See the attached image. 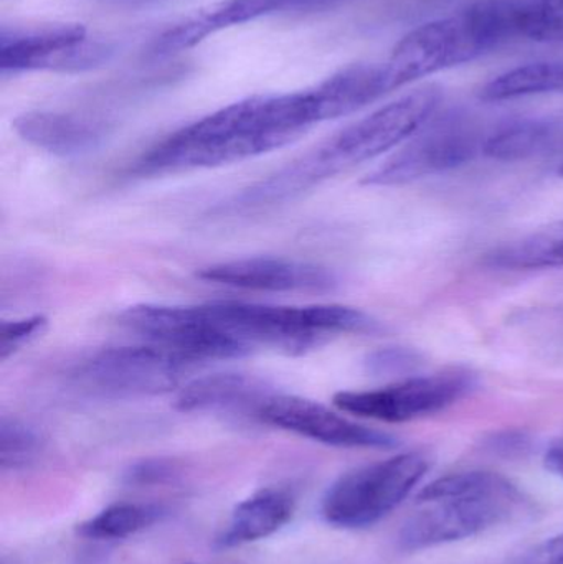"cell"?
I'll return each instance as SVG.
<instances>
[{
	"label": "cell",
	"instance_id": "13",
	"mask_svg": "<svg viewBox=\"0 0 563 564\" xmlns=\"http://www.w3.org/2000/svg\"><path fill=\"white\" fill-rule=\"evenodd\" d=\"M197 278L215 284L261 292H331L339 280L321 264L288 258H241L210 264Z\"/></svg>",
	"mask_w": 563,
	"mask_h": 564
},
{
	"label": "cell",
	"instance_id": "8",
	"mask_svg": "<svg viewBox=\"0 0 563 564\" xmlns=\"http://www.w3.org/2000/svg\"><path fill=\"white\" fill-rule=\"evenodd\" d=\"M119 322L149 344L177 351L198 365L251 354L218 327L207 304H138L126 308Z\"/></svg>",
	"mask_w": 563,
	"mask_h": 564
},
{
	"label": "cell",
	"instance_id": "2",
	"mask_svg": "<svg viewBox=\"0 0 563 564\" xmlns=\"http://www.w3.org/2000/svg\"><path fill=\"white\" fill-rule=\"evenodd\" d=\"M442 89L420 86L396 101L370 112L327 139L310 154L247 188L237 200V210H257L300 197L321 182L346 169L370 161L383 152L405 144L433 115H436Z\"/></svg>",
	"mask_w": 563,
	"mask_h": 564
},
{
	"label": "cell",
	"instance_id": "17",
	"mask_svg": "<svg viewBox=\"0 0 563 564\" xmlns=\"http://www.w3.org/2000/svg\"><path fill=\"white\" fill-rule=\"evenodd\" d=\"M294 512V499L283 489H263L235 507L227 529L217 539L221 550L260 542L280 532Z\"/></svg>",
	"mask_w": 563,
	"mask_h": 564
},
{
	"label": "cell",
	"instance_id": "25",
	"mask_svg": "<svg viewBox=\"0 0 563 564\" xmlns=\"http://www.w3.org/2000/svg\"><path fill=\"white\" fill-rule=\"evenodd\" d=\"M45 327L46 318L43 315L2 322L0 325V358L7 360L10 355L19 351L36 335L42 334Z\"/></svg>",
	"mask_w": 563,
	"mask_h": 564
},
{
	"label": "cell",
	"instance_id": "30",
	"mask_svg": "<svg viewBox=\"0 0 563 564\" xmlns=\"http://www.w3.org/2000/svg\"><path fill=\"white\" fill-rule=\"evenodd\" d=\"M187 564H194V563H187Z\"/></svg>",
	"mask_w": 563,
	"mask_h": 564
},
{
	"label": "cell",
	"instance_id": "24",
	"mask_svg": "<svg viewBox=\"0 0 563 564\" xmlns=\"http://www.w3.org/2000/svg\"><path fill=\"white\" fill-rule=\"evenodd\" d=\"M420 355L410 348L390 347L373 351L366 358V370L373 377H397L419 370Z\"/></svg>",
	"mask_w": 563,
	"mask_h": 564
},
{
	"label": "cell",
	"instance_id": "3",
	"mask_svg": "<svg viewBox=\"0 0 563 564\" xmlns=\"http://www.w3.org/2000/svg\"><path fill=\"white\" fill-rule=\"evenodd\" d=\"M225 334L253 351L274 348L303 355L344 334L379 330L376 318L346 305H268L221 301L207 304Z\"/></svg>",
	"mask_w": 563,
	"mask_h": 564
},
{
	"label": "cell",
	"instance_id": "26",
	"mask_svg": "<svg viewBox=\"0 0 563 564\" xmlns=\"http://www.w3.org/2000/svg\"><path fill=\"white\" fill-rule=\"evenodd\" d=\"M175 474L174 464L164 459H148L134 464L126 474V479L132 486H152V484H164L172 479Z\"/></svg>",
	"mask_w": 563,
	"mask_h": 564
},
{
	"label": "cell",
	"instance_id": "14",
	"mask_svg": "<svg viewBox=\"0 0 563 564\" xmlns=\"http://www.w3.org/2000/svg\"><path fill=\"white\" fill-rule=\"evenodd\" d=\"M313 10V0H220L165 30L152 46L155 58L187 52L210 36L274 13Z\"/></svg>",
	"mask_w": 563,
	"mask_h": 564
},
{
	"label": "cell",
	"instance_id": "4",
	"mask_svg": "<svg viewBox=\"0 0 563 564\" xmlns=\"http://www.w3.org/2000/svg\"><path fill=\"white\" fill-rule=\"evenodd\" d=\"M458 497L426 503L400 532L407 552L433 549L479 535L509 520L521 503V492L506 477L472 470Z\"/></svg>",
	"mask_w": 563,
	"mask_h": 564
},
{
	"label": "cell",
	"instance_id": "20",
	"mask_svg": "<svg viewBox=\"0 0 563 564\" xmlns=\"http://www.w3.org/2000/svg\"><path fill=\"white\" fill-rule=\"evenodd\" d=\"M485 264L501 271L563 268V220L495 248L486 254Z\"/></svg>",
	"mask_w": 563,
	"mask_h": 564
},
{
	"label": "cell",
	"instance_id": "27",
	"mask_svg": "<svg viewBox=\"0 0 563 564\" xmlns=\"http://www.w3.org/2000/svg\"><path fill=\"white\" fill-rule=\"evenodd\" d=\"M518 564H563V533L529 550Z\"/></svg>",
	"mask_w": 563,
	"mask_h": 564
},
{
	"label": "cell",
	"instance_id": "28",
	"mask_svg": "<svg viewBox=\"0 0 563 564\" xmlns=\"http://www.w3.org/2000/svg\"><path fill=\"white\" fill-rule=\"evenodd\" d=\"M544 466L549 473L563 479V440L555 441L544 456Z\"/></svg>",
	"mask_w": 563,
	"mask_h": 564
},
{
	"label": "cell",
	"instance_id": "18",
	"mask_svg": "<svg viewBox=\"0 0 563 564\" xmlns=\"http://www.w3.org/2000/svg\"><path fill=\"white\" fill-rule=\"evenodd\" d=\"M321 121L343 118L389 95L383 65H353L313 86Z\"/></svg>",
	"mask_w": 563,
	"mask_h": 564
},
{
	"label": "cell",
	"instance_id": "11",
	"mask_svg": "<svg viewBox=\"0 0 563 564\" xmlns=\"http://www.w3.org/2000/svg\"><path fill=\"white\" fill-rule=\"evenodd\" d=\"M485 55L465 15L423 23L407 33L383 65L389 91Z\"/></svg>",
	"mask_w": 563,
	"mask_h": 564
},
{
	"label": "cell",
	"instance_id": "15",
	"mask_svg": "<svg viewBox=\"0 0 563 564\" xmlns=\"http://www.w3.org/2000/svg\"><path fill=\"white\" fill-rule=\"evenodd\" d=\"M13 128L33 148L63 159L91 154L109 134L105 121L56 111L25 112L13 121Z\"/></svg>",
	"mask_w": 563,
	"mask_h": 564
},
{
	"label": "cell",
	"instance_id": "1",
	"mask_svg": "<svg viewBox=\"0 0 563 564\" xmlns=\"http://www.w3.org/2000/svg\"><path fill=\"white\" fill-rule=\"evenodd\" d=\"M320 122L313 88L250 96L159 142L139 159L134 174H175L247 161L291 144Z\"/></svg>",
	"mask_w": 563,
	"mask_h": 564
},
{
	"label": "cell",
	"instance_id": "29",
	"mask_svg": "<svg viewBox=\"0 0 563 564\" xmlns=\"http://www.w3.org/2000/svg\"><path fill=\"white\" fill-rule=\"evenodd\" d=\"M314 10L323 9V7L334 6V3L344 2V0H313Z\"/></svg>",
	"mask_w": 563,
	"mask_h": 564
},
{
	"label": "cell",
	"instance_id": "22",
	"mask_svg": "<svg viewBox=\"0 0 563 564\" xmlns=\"http://www.w3.org/2000/svg\"><path fill=\"white\" fill-rule=\"evenodd\" d=\"M161 516L162 509L158 506L115 503L78 525V533L83 539L96 542H115L142 532L158 522Z\"/></svg>",
	"mask_w": 563,
	"mask_h": 564
},
{
	"label": "cell",
	"instance_id": "5",
	"mask_svg": "<svg viewBox=\"0 0 563 564\" xmlns=\"http://www.w3.org/2000/svg\"><path fill=\"white\" fill-rule=\"evenodd\" d=\"M429 469L423 454L405 453L350 470L327 489L321 516L337 529H366L392 513Z\"/></svg>",
	"mask_w": 563,
	"mask_h": 564
},
{
	"label": "cell",
	"instance_id": "6",
	"mask_svg": "<svg viewBox=\"0 0 563 564\" xmlns=\"http://www.w3.org/2000/svg\"><path fill=\"white\" fill-rule=\"evenodd\" d=\"M197 367L184 355L159 345L115 347L83 361L75 380L102 397H154L181 387Z\"/></svg>",
	"mask_w": 563,
	"mask_h": 564
},
{
	"label": "cell",
	"instance_id": "7",
	"mask_svg": "<svg viewBox=\"0 0 563 564\" xmlns=\"http://www.w3.org/2000/svg\"><path fill=\"white\" fill-rule=\"evenodd\" d=\"M485 139L462 112L433 115L392 158L367 175L364 184L396 187L462 167L483 152Z\"/></svg>",
	"mask_w": 563,
	"mask_h": 564
},
{
	"label": "cell",
	"instance_id": "21",
	"mask_svg": "<svg viewBox=\"0 0 563 564\" xmlns=\"http://www.w3.org/2000/svg\"><path fill=\"white\" fill-rule=\"evenodd\" d=\"M542 95H563V63L538 62L516 66L479 89V98L488 102Z\"/></svg>",
	"mask_w": 563,
	"mask_h": 564
},
{
	"label": "cell",
	"instance_id": "16",
	"mask_svg": "<svg viewBox=\"0 0 563 564\" xmlns=\"http://www.w3.org/2000/svg\"><path fill=\"white\" fill-rule=\"evenodd\" d=\"M274 393L267 380L255 375L215 373L184 384L175 406L184 413L243 414L258 420V411Z\"/></svg>",
	"mask_w": 563,
	"mask_h": 564
},
{
	"label": "cell",
	"instance_id": "10",
	"mask_svg": "<svg viewBox=\"0 0 563 564\" xmlns=\"http://www.w3.org/2000/svg\"><path fill=\"white\" fill-rule=\"evenodd\" d=\"M468 371L452 370L425 377H407L380 390L340 391L334 404L340 411L386 423H405L440 413L475 388Z\"/></svg>",
	"mask_w": 563,
	"mask_h": 564
},
{
	"label": "cell",
	"instance_id": "12",
	"mask_svg": "<svg viewBox=\"0 0 563 564\" xmlns=\"http://www.w3.org/2000/svg\"><path fill=\"white\" fill-rule=\"evenodd\" d=\"M258 421L288 433L334 447L392 449L399 441L392 434L354 423L324 404L293 394L274 393L258 411Z\"/></svg>",
	"mask_w": 563,
	"mask_h": 564
},
{
	"label": "cell",
	"instance_id": "23",
	"mask_svg": "<svg viewBox=\"0 0 563 564\" xmlns=\"http://www.w3.org/2000/svg\"><path fill=\"white\" fill-rule=\"evenodd\" d=\"M42 434L19 417L3 416L0 421V466L3 470H20L32 466L42 454Z\"/></svg>",
	"mask_w": 563,
	"mask_h": 564
},
{
	"label": "cell",
	"instance_id": "19",
	"mask_svg": "<svg viewBox=\"0 0 563 564\" xmlns=\"http://www.w3.org/2000/svg\"><path fill=\"white\" fill-rule=\"evenodd\" d=\"M562 141V128L549 119L522 118L498 126L483 142V154L501 162H518L548 154Z\"/></svg>",
	"mask_w": 563,
	"mask_h": 564
},
{
	"label": "cell",
	"instance_id": "9",
	"mask_svg": "<svg viewBox=\"0 0 563 564\" xmlns=\"http://www.w3.org/2000/svg\"><path fill=\"white\" fill-rule=\"evenodd\" d=\"M108 43L88 39L79 23L9 29L0 32V68L3 73L86 72L111 58Z\"/></svg>",
	"mask_w": 563,
	"mask_h": 564
}]
</instances>
